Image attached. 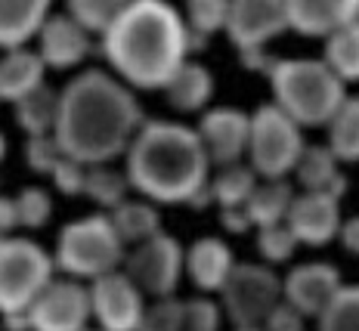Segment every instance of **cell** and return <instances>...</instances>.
<instances>
[{
	"label": "cell",
	"mask_w": 359,
	"mask_h": 331,
	"mask_svg": "<svg viewBox=\"0 0 359 331\" xmlns=\"http://www.w3.org/2000/svg\"><path fill=\"white\" fill-rule=\"evenodd\" d=\"M146 118L124 81L102 69H87L59 93L56 142L65 158L100 168L127 155Z\"/></svg>",
	"instance_id": "obj_1"
},
{
	"label": "cell",
	"mask_w": 359,
	"mask_h": 331,
	"mask_svg": "<svg viewBox=\"0 0 359 331\" xmlns=\"http://www.w3.org/2000/svg\"><path fill=\"white\" fill-rule=\"evenodd\" d=\"M189 28L170 4L133 0L102 37V56L127 87L164 90L189 62Z\"/></svg>",
	"instance_id": "obj_2"
},
{
	"label": "cell",
	"mask_w": 359,
	"mask_h": 331,
	"mask_svg": "<svg viewBox=\"0 0 359 331\" xmlns=\"http://www.w3.org/2000/svg\"><path fill=\"white\" fill-rule=\"evenodd\" d=\"M211 158L198 130L180 121H146L127 149L130 189L155 205H196L211 186Z\"/></svg>",
	"instance_id": "obj_3"
},
{
	"label": "cell",
	"mask_w": 359,
	"mask_h": 331,
	"mask_svg": "<svg viewBox=\"0 0 359 331\" xmlns=\"http://www.w3.org/2000/svg\"><path fill=\"white\" fill-rule=\"evenodd\" d=\"M273 105L297 127H328L347 102V84L325 59H276L269 69Z\"/></svg>",
	"instance_id": "obj_4"
},
{
	"label": "cell",
	"mask_w": 359,
	"mask_h": 331,
	"mask_svg": "<svg viewBox=\"0 0 359 331\" xmlns=\"http://www.w3.org/2000/svg\"><path fill=\"white\" fill-rule=\"evenodd\" d=\"M124 242L118 238L111 217L90 214L84 220L69 223L59 232L56 242V266L74 279H102L118 273V266L127 260Z\"/></svg>",
	"instance_id": "obj_5"
},
{
	"label": "cell",
	"mask_w": 359,
	"mask_h": 331,
	"mask_svg": "<svg viewBox=\"0 0 359 331\" xmlns=\"http://www.w3.org/2000/svg\"><path fill=\"white\" fill-rule=\"evenodd\" d=\"M53 282V260L37 242L6 238L0 245V313H32Z\"/></svg>",
	"instance_id": "obj_6"
},
{
	"label": "cell",
	"mask_w": 359,
	"mask_h": 331,
	"mask_svg": "<svg viewBox=\"0 0 359 331\" xmlns=\"http://www.w3.org/2000/svg\"><path fill=\"white\" fill-rule=\"evenodd\" d=\"M306 142L297 127L282 109L273 102L260 105L251 115V140H248V164L264 180H285L294 174Z\"/></svg>",
	"instance_id": "obj_7"
},
{
	"label": "cell",
	"mask_w": 359,
	"mask_h": 331,
	"mask_svg": "<svg viewBox=\"0 0 359 331\" xmlns=\"http://www.w3.org/2000/svg\"><path fill=\"white\" fill-rule=\"evenodd\" d=\"M226 319L236 328H264L276 306L285 300L282 279L266 263H236L229 282L220 291Z\"/></svg>",
	"instance_id": "obj_8"
},
{
	"label": "cell",
	"mask_w": 359,
	"mask_h": 331,
	"mask_svg": "<svg viewBox=\"0 0 359 331\" xmlns=\"http://www.w3.org/2000/svg\"><path fill=\"white\" fill-rule=\"evenodd\" d=\"M183 269H186V254L177 238L168 236V232H158L155 238L137 245L124 260V273L130 276V282L155 300L174 297Z\"/></svg>",
	"instance_id": "obj_9"
},
{
	"label": "cell",
	"mask_w": 359,
	"mask_h": 331,
	"mask_svg": "<svg viewBox=\"0 0 359 331\" xmlns=\"http://www.w3.org/2000/svg\"><path fill=\"white\" fill-rule=\"evenodd\" d=\"M90 304L100 331H140L146 316V295L121 269L90 285Z\"/></svg>",
	"instance_id": "obj_10"
},
{
	"label": "cell",
	"mask_w": 359,
	"mask_h": 331,
	"mask_svg": "<svg viewBox=\"0 0 359 331\" xmlns=\"http://www.w3.org/2000/svg\"><path fill=\"white\" fill-rule=\"evenodd\" d=\"M288 32V4L279 0H238L229 4L226 34L242 56L264 53L273 37Z\"/></svg>",
	"instance_id": "obj_11"
},
{
	"label": "cell",
	"mask_w": 359,
	"mask_h": 331,
	"mask_svg": "<svg viewBox=\"0 0 359 331\" xmlns=\"http://www.w3.org/2000/svg\"><path fill=\"white\" fill-rule=\"evenodd\" d=\"M90 316V288L78 282H50L32 306V331H87Z\"/></svg>",
	"instance_id": "obj_12"
},
{
	"label": "cell",
	"mask_w": 359,
	"mask_h": 331,
	"mask_svg": "<svg viewBox=\"0 0 359 331\" xmlns=\"http://www.w3.org/2000/svg\"><path fill=\"white\" fill-rule=\"evenodd\" d=\"M198 137L205 142V152L214 168L242 164V155H248L251 140V115L242 109H211L201 115Z\"/></svg>",
	"instance_id": "obj_13"
},
{
	"label": "cell",
	"mask_w": 359,
	"mask_h": 331,
	"mask_svg": "<svg viewBox=\"0 0 359 331\" xmlns=\"http://www.w3.org/2000/svg\"><path fill=\"white\" fill-rule=\"evenodd\" d=\"M344 288L341 273L332 266V263H301L282 279V295H285V304H291L297 313L313 316L319 319L328 304L338 297V291Z\"/></svg>",
	"instance_id": "obj_14"
},
{
	"label": "cell",
	"mask_w": 359,
	"mask_h": 331,
	"mask_svg": "<svg viewBox=\"0 0 359 331\" xmlns=\"http://www.w3.org/2000/svg\"><path fill=\"white\" fill-rule=\"evenodd\" d=\"M285 227L294 232L301 245L323 248L334 236H341L344 220H341V198L328 192H301L291 205V214Z\"/></svg>",
	"instance_id": "obj_15"
},
{
	"label": "cell",
	"mask_w": 359,
	"mask_h": 331,
	"mask_svg": "<svg viewBox=\"0 0 359 331\" xmlns=\"http://www.w3.org/2000/svg\"><path fill=\"white\" fill-rule=\"evenodd\" d=\"M90 53V32L84 25H78L69 13L65 16H50L47 25L37 34V56L43 59V65L50 69H74L87 59Z\"/></svg>",
	"instance_id": "obj_16"
},
{
	"label": "cell",
	"mask_w": 359,
	"mask_h": 331,
	"mask_svg": "<svg viewBox=\"0 0 359 331\" xmlns=\"http://www.w3.org/2000/svg\"><path fill=\"white\" fill-rule=\"evenodd\" d=\"M359 22V4L353 0H291L288 28L304 37H332L341 28Z\"/></svg>",
	"instance_id": "obj_17"
},
{
	"label": "cell",
	"mask_w": 359,
	"mask_h": 331,
	"mask_svg": "<svg viewBox=\"0 0 359 331\" xmlns=\"http://www.w3.org/2000/svg\"><path fill=\"white\" fill-rule=\"evenodd\" d=\"M236 269L233 260V248L217 236H205L198 242L189 245L186 251V273H189L192 285L198 291H223V285L229 282Z\"/></svg>",
	"instance_id": "obj_18"
},
{
	"label": "cell",
	"mask_w": 359,
	"mask_h": 331,
	"mask_svg": "<svg viewBox=\"0 0 359 331\" xmlns=\"http://www.w3.org/2000/svg\"><path fill=\"white\" fill-rule=\"evenodd\" d=\"M50 19V6L43 0H0V47L6 53L25 50L32 37Z\"/></svg>",
	"instance_id": "obj_19"
},
{
	"label": "cell",
	"mask_w": 359,
	"mask_h": 331,
	"mask_svg": "<svg viewBox=\"0 0 359 331\" xmlns=\"http://www.w3.org/2000/svg\"><path fill=\"white\" fill-rule=\"evenodd\" d=\"M338 155L328 149V142H316V146H306L301 161L294 168L297 183L304 186V192H328L334 198H341L347 189V177L338 168Z\"/></svg>",
	"instance_id": "obj_20"
},
{
	"label": "cell",
	"mask_w": 359,
	"mask_h": 331,
	"mask_svg": "<svg viewBox=\"0 0 359 331\" xmlns=\"http://www.w3.org/2000/svg\"><path fill=\"white\" fill-rule=\"evenodd\" d=\"M43 59L32 50H13L0 59V100L6 102H22L28 93L43 87Z\"/></svg>",
	"instance_id": "obj_21"
},
{
	"label": "cell",
	"mask_w": 359,
	"mask_h": 331,
	"mask_svg": "<svg viewBox=\"0 0 359 331\" xmlns=\"http://www.w3.org/2000/svg\"><path fill=\"white\" fill-rule=\"evenodd\" d=\"M294 186L288 180H264L257 183V189L245 205V214H248L251 227L257 229H269V227H282L291 214V205H294Z\"/></svg>",
	"instance_id": "obj_22"
},
{
	"label": "cell",
	"mask_w": 359,
	"mask_h": 331,
	"mask_svg": "<svg viewBox=\"0 0 359 331\" xmlns=\"http://www.w3.org/2000/svg\"><path fill=\"white\" fill-rule=\"evenodd\" d=\"M164 96H168L170 109L183 112V115H192V112H201L211 102L214 78L201 62H186L183 69L174 74V81L164 87Z\"/></svg>",
	"instance_id": "obj_23"
},
{
	"label": "cell",
	"mask_w": 359,
	"mask_h": 331,
	"mask_svg": "<svg viewBox=\"0 0 359 331\" xmlns=\"http://www.w3.org/2000/svg\"><path fill=\"white\" fill-rule=\"evenodd\" d=\"M16 124L28 133V140L53 137L59 124V93L47 84L28 93L22 102H16Z\"/></svg>",
	"instance_id": "obj_24"
},
{
	"label": "cell",
	"mask_w": 359,
	"mask_h": 331,
	"mask_svg": "<svg viewBox=\"0 0 359 331\" xmlns=\"http://www.w3.org/2000/svg\"><path fill=\"white\" fill-rule=\"evenodd\" d=\"M111 227L124 245H143L161 232V214L149 201H124L121 208L111 210Z\"/></svg>",
	"instance_id": "obj_25"
},
{
	"label": "cell",
	"mask_w": 359,
	"mask_h": 331,
	"mask_svg": "<svg viewBox=\"0 0 359 331\" xmlns=\"http://www.w3.org/2000/svg\"><path fill=\"white\" fill-rule=\"evenodd\" d=\"M254 189H257V174L251 170V164H229V168H220L217 177L211 180V195L223 210L245 208L248 198L254 195Z\"/></svg>",
	"instance_id": "obj_26"
},
{
	"label": "cell",
	"mask_w": 359,
	"mask_h": 331,
	"mask_svg": "<svg viewBox=\"0 0 359 331\" xmlns=\"http://www.w3.org/2000/svg\"><path fill=\"white\" fill-rule=\"evenodd\" d=\"M325 65L332 69L344 84L359 81V22L341 28L325 41Z\"/></svg>",
	"instance_id": "obj_27"
},
{
	"label": "cell",
	"mask_w": 359,
	"mask_h": 331,
	"mask_svg": "<svg viewBox=\"0 0 359 331\" xmlns=\"http://www.w3.org/2000/svg\"><path fill=\"white\" fill-rule=\"evenodd\" d=\"M328 149L338 155V161H359V96H347L328 124Z\"/></svg>",
	"instance_id": "obj_28"
},
{
	"label": "cell",
	"mask_w": 359,
	"mask_h": 331,
	"mask_svg": "<svg viewBox=\"0 0 359 331\" xmlns=\"http://www.w3.org/2000/svg\"><path fill=\"white\" fill-rule=\"evenodd\" d=\"M229 19V4L223 0H196V4L186 6V28H189V47L201 50L205 41L214 32L226 28Z\"/></svg>",
	"instance_id": "obj_29"
},
{
	"label": "cell",
	"mask_w": 359,
	"mask_h": 331,
	"mask_svg": "<svg viewBox=\"0 0 359 331\" xmlns=\"http://www.w3.org/2000/svg\"><path fill=\"white\" fill-rule=\"evenodd\" d=\"M127 189H130V180H127L124 170H115L109 164H100V168L87 170V198L96 201L102 208H121L127 201Z\"/></svg>",
	"instance_id": "obj_30"
},
{
	"label": "cell",
	"mask_w": 359,
	"mask_h": 331,
	"mask_svg": "<svg viewBox=\"0 0 359 331\" xmlns=\"http://www.w3.org/2000/svg\"><path fill=\"white\" fill-rule=\"evenodd\" d=\"M316 331H359V285H344L316 319Z\"/></svg>",
	"instance_id": "obj_31"
},
{
	"label": "cell",
	"mask_w": 359,
	"mask_h": 331,
	"mask_svg": "<svg viewBox=\"0 0 359 331\" xmlns=\"http://www.w3.org/2000/svg\"><path fill=\"white\" fill-rule=\"evenodd\" d=\"M127 4H111V0H74L69 4V16L84 25L90 34H109V28L118 22Z\"/></svg>",
	"instance_id": "obj_32"
},
{
	"label": "cell",
	"mask_w": 359,
	"mask_h": 331,
	"mask_svg": "<svg viewBox=\"0 0 359 331\" xmlns=\"http://www.w3.org/2000/svg\"><path fill=\"white\" fill-rule=\"evenodd\" d=\"M297 238L285 223L282 227H269V229H257V251L264 257L266 266H276V263H288L297 251Z\"/></svg>",
	"instance_id": "obj_33"
},
{
	"label": "cell",
	"mask_w": 359,
	"mask_h": 331,
	"mask_svg": "<svg viewBox=\"0 0 359 331\" xmlns=\"http://www.w3.org/2000/svg\"><path fill=\"white\" fill-rule=\"evenodd\" d=\"M16 210H19V227L41 229L53 214V198L41 186H28L16 195Z\"/></svg>",
	"instance_id": "obj_34"
},
{
	"label": "cell",
	"mask_w": 359,
	"mask_h": 331,
	"mask_svg": "<svg viewBox=\"0 0 359 331\" xmlns=\"http://www.w3.org/2000/svg\"><path fill=\"white\" fill-rule=\"evenodd\" d=\"M183 310H186V300H177V297L155 300L152 306H146L140 331H186L183 328Z\"/></svg>",
	"instance_id": "obj_35"
},
{
	"label": "cell",
	"mask_w": 359,
	"mask_h": 331,
	"mask_svg": "<svg viewBox=\"0 0 359 331\" xmlns=\"http://www.w3.org/2000/svg\"><path fill=\"white\" fill-rule=\"evenodd\" d=\"M220 319H223V310L211 297L201 295V297L186 300V310H183L186 331H220Z\"/></svg>",
	"instance_id": "obj_36"
},
{
	"label": "cell",
	"mask_w": 359,
	"mask_h": 331,
	"mask_svg": "<svg viewBox=\"0 0 359 331\" xmlns=\"http://www.w3.org/2000/svg\"><path fill=\"white\" fill-rule=\"evenodd\" d=\"M62 158L65 155H62V149H59L56 137H34L25 142V161L37 174H53Z\"/></svg>",
	"instance_id": "obj_37"
},
{
	"label": "cell",
	"mask_w": 359,
	"mask_h": 331,
	"mask_svg": "<svg viewBox=\"0 0 359 331\" xmlns=\"http://www.w3.org/2000/svg\"><path fill=\"white\" fill-rule=\"evenodd\" d=\"M87 170H90L87 164L74 161V158H62L50 177H53L56 189L62 195H81V192H87Z\"/></svg>",
	"instance_id": "obj_38"
},
{
	"label": "cell",
	"mask_w": 359,
	"mask_h": 331,
	"mask_svg": "<svg viewBox=\"0 0 359 331\" xmlns=\"http://www.w3.org/2000/svg\"><path fill=\"white\" fill-rule=\"evenodd\" d=\"M264 328H266V331H304V316L297 313L291 304H285V300H282V304L273 310V316L266 319Z\"/></svg>",
	"instance_id": "obj_39"
},
{
	"label": "cell",
	"mask_w": 359,
	"mask_h": 331,
	"mask_svg": "<svg viewBox=\"0 0 359 331\" xmlns=\"http://www.w3.org/2000/svg\"><path fill=\"white\" fill-rule=\"evenodd\" d=\"M19 227V210H16V198H6L0 195V236H6L10 229Z\"/></svg>",
	"instance_id": "obj_40"
},
{
	"label": "cell",
	"mask_w": 359,
	"mask_h": 331,
	"mask_svg": "<svg viewBox=\"0 0 359 331\" xmlns=\"http://www.w3.org/2000/svg\"><path fill=\"white\" fill-rule=\"evenodd\" d=\"M220 223H223V229H229V232H248L251 229V220H248V214H245V208L220 210Z\"/></svg>",
	"instance_id": "obj_41"
},
{
	"label": "cell",
	"mask_w": 359,
	"mask_h": 331,
	"mask_svg": "<svg viewBox=\"0 0 359 331\" xmlns=\"http://www.w3.org/2000/svg\"><path fill=\"white\" fill-rule=\"evenodd\" d=\"M341 238H344V248H347L350 254H356V257H359V217H353V220L344 223Z\"/></svg>",
	"instance_id": "obj_42"
},
{
	"label": "cell",
	"mask_w": 359,
	"mask_h": 331,
	"mask_svg": "<svg viewBox=\"0 0 359 331\" xmlns=\"http://www.w3.org/2000/svg\"><path fill=\"white\" fill-rule=\"evenodd\" d=\"M4 155H6V140L0 137V158H4Z\"/></svg>",
	"instance_id": "obj_43"
},
{
	"label": "cell",
	"mask_w": 359,
	"mask_h": 331,
	"mask_svg": "<svg viewBox=\"0 0 359 331\" xmlns=\"http://www.w3.org/2000/svg\"><path fill=\"white\" fill-rule=\"evenodd\" d=\"M236 331H266V328H236Z\"/></svg>",
	"instance_id": "obj_44"
},
{
	"label": "cell",
	"mask_w": 359,
	"mask_h": 331,
	"mask_svg": "<svg viewBox=\"0 0 359 331\" xmlns=\"http://www.w3.org/2000/svg\"><path fill=\"white\" fill-rule=\"evenodd\" d=\"M4 242H6V238H4V236H0V245H4Z\"/></svg>",
	"instance_id": "obj_45"
}]
</instances>
